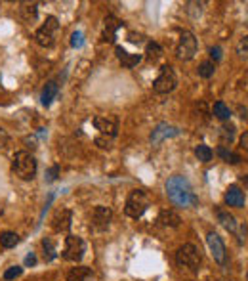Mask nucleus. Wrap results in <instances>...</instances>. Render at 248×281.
Here are the masks:
<instances>
[{
	"mask_svg": "<svg viewBox=\"0 0 248 281\" xmlns=\"http://www.w3.org/2000/svg\"><path fill=\"white\" fill-rule=\"evenodd\" d=\"M166 195L176 207H195L198 203V197L195 195L189 180L180 176V174L170 176L166 180Z\"/></svg>",
	"mask_w": 248,
	"mask_h": 281,
	"instance_id": "1",
	"label": "nucleus"
},
{
	"mask_svg": "<svg viewBox=\"0 0 248 281\" xmlns=\"http://www.w3.org/2000/svg\"><path fill=\"white\" fill-rule=\"evenodd\" d=\"M12 171L21 180H33L35 174H37V159L27 151H17L13 155Z\"/></svg>",
	"mask_w": 248,
	"mask_h": 281,
	"instance_id": "2",
	"label": "nucleus"
},
{
	"mask_svg": "<svg viewBox=\"0 0 248 281\" xmlns=\"http://www.w3.org/2000/svg\"><path fill=\"white\" fill-rule=\"evenodd\" d=\"M149 208V197L143 189H134L128 199H126V205H124V212L126 216L130 218H139L143 216V212Z\"/></svg>",
	"mask_w": 248,
	"mask_h": 281,
	"instance_id": "3",
	"label": "nucleus"
},
{
	"mask_svg": "<svg viewBox=\"0 0 248 281\" xmlns=\"http://www.w3.org/2000/svg\"><path fill=\"white\" fill-rule=\"evenodd\" d=\"M176 260H178V264H180L182 268H189V270H193V272H197L198 266H200V262H202V257H200V251H198L195 245L186 243L178 249Z\"/></svg>",
	"mask_w": 248,
	"mask_h": 281,
	"instance_id": "4",
	"label": "nucleus"
},
{
	"mask_svg": "<svg viewBox=\"0 0 248 281\" xmlns=\"http://www.w3.org/2000/svg\"><path fill=\"white\" fill-rule=\"evenodd\" d=\"M176 85H178V77L174 73V69L170 65H164L161 69V73H159V77L153 83V90L157 94H168V92H172L174 88H176Z\"/></svg>",
	"mask_w": 248,
	"mask_h": 281,
	"instance_id": "5",
	"label": "nucleus"
},
{
	"mask_svg": "<svg viewBox=\"0 0 248 281\" xmlns=\"http://www.w3.org/2000/svg\"><path fill=\"white\" fill-rule=\"evenodd\" d=\"M176 54H178L180 60H184V61H189L195 58V54H197V38H195L193 33L184 31V33L180 35V42H178Z\"/></svg>",
	"mask_w": 248,
	"mask_h": 281,
	"instance_id": "6",
	"label": "nucleus"
},
{
	"mask_svg": "<svg viewBox=\"0 0 248 281\" xmlns=\"http://www.w3.org/2000/svg\"><path fill=\"white\" fill-rule=\"evenodd\" d=\"M58 17H54V15H50L46 17V21L44 25L38 29L37 33H35V40H37V44L40 46H52L54 44V35H56V31H58Z\"/></svg>",
	"mask_w": 248,
	"mask_h": 281,
	"instance_id": "7",
	"label": "nucleus"
},
{
	"mask_svg": "<svg viewBox=\"0 0 248 281\" xmlns=\"http://www.w3.org/2000/svg\"><path fill=\"white\" fill-rule=\"evenodd\" d=\"M84 251H86V245L80 237L76 235H69L65 239V249H63V258L71 260V262H78L80 258L84 257Z\"/></svg>",
	"mask_w": 248,
	"mask_h": 281,
	"instance_id": "8",
	"label": "nucleus"
},
{
	"mask_svg": "<svg viewBox=\"0 0 248 281\" xmlns=\"http://www.w3.org/2000/svg\"><path fill=\"white\" fill-rule=\"evenodd\" d=\"M206 243H208V249H210L214 260L220 264V266H225L227 264V253H225V245H223L222 237L218 233L210 232L206 235Z\"/></svg>",
	"mask_w": 248,
	"mask_h": 281,
	"instance_id": "9",
	"label": "nucleus"
},
{
	"mask_svg": "<svg viewBox=\"0 0 248 281\" xmlns=\"http://www.w3.org/2000/svg\"><path fill=\"white\" fill-rule=\"evenodd\" d=\"M113 220V212L111 208L103 207V205H99L92 210V226L99 230V232H103V230H107L109 228V224Z\"/></svg>",
	"mask_w": 248,
	"mask_h": 281,
	"instance_id": "10",
	"label": "nucleus"
},
{
	"mask_svg": "<svg viewBox=\"0 0 248 281\" xmlns=\"http://www.w3.org/2000/svg\"><path fill=\"white\" fill-rule=\"evenodd\" d=\"M94 126H96L103 136H109V138H115V136H117V130H119L117 119H115V117H109V115L96 117V119H94Z\"/></svg>",
	"mask_w": 248,
	"mask_h": 281,
	"instance_id": "11",
	"label": "nucleus"
},
{
	"mask_svg": "<svg viewBox=\"0 0 248 281\" xmlns=\"http://www.w3.org/2000/svg\"><path fill=\"white\" fill-rule=\"evenodd\" d=\"M71 220H73V214H71L69 208L58 210V212L54 214V218H52V228H54V232H58V233L67 232V230L71 228Z\"/></svg>",
	"mask_w": 248,
	"mask_h": 281,
	"instance_id": "12",
	"label": "nucleus"
},
{
	"mask_svg": "<svg viewBox=\"0 0 248 281\" xmlns=\"http://www.w3.org/2000/svg\"><path fill=\"white\" fill-rule=\"evenodd\" d=\"M180 134V130L172 126V124H166V122H161L155 126V130L151 132V144H161L162 140L166 138H174V136Z\"/></svg>",
	"mask_w": 248,
	"mask_h": 281,
	"instance_id": "13",
	"label": "nucleus"
},
{
	"mask_svg": "<svg viewBox=\"0 0 248 281\" xmlns=\"http://www.w3.org/2000/svg\"><path fill=\"white\" fill-rule=\"evenodd\" d=\"M223 199H225V203L229 207H237V208L245 207V191L239 186H229Z\"/></svg>",
	"mask_w": 248,
	"mask_h": 281,
	"instance_id": "14",
	"label": "nucleus"
},
{
	"mask_svg": "<svg viewBox=\"0 0 248 281\" xmlns=\"http://www.w3.org/2000/svg\"><path fill=\"white\" fill-rule=\"evenodd\" d=\"M121 21L115 17V15H107L105 21H103V40L105 42H115L117 37V29H121Z\"/></svg>",
	"mask_w": 248,
	"mask_h": 281,
	"instance_id": "15",
	"label": "nucleus"
},
{
	"mask_svg": "<svg viewBox=\"0 0 248 281\" xmlns=\"http://www.w3.org/2000/svg\"><path fill=\"white\" fill-rule=\"evenodd\" d=\"M117 58H119V61L123 63L124 67L132 69V67H136L137 63L141 61V54H130V52H126L123 46H117Z\"/></svg>",
	"mask_w": 248,
	"mask_h": 281,
	"instance_id": "16",
	"label": "nucleus"
},
{
	"mask_svg": "<svg viewBox=\"0 0 248 281\" xmlns=\"http://www.w3.org/2000/svg\"><path fill=\"white\" fill-rule=\"evenodd\" d=\"M67 281H96V278H94L90 268L78 266V268H73L67 274Z\"/></svg>",
	"mask_w": 248,
	"mask_h": 281,
	"instance_id": "17",
	"label": "nucleus"
},
{
	"mask_svg": "<svg viewBox=\"0 0 248 281\" xmlns=\"http://www.w3.org/2000/svg\"><path fill=\"white\" fill-rule=\"evenodd\" d=\"M159 222H161L162 226H166V228H178L182 224V218L174 210L164 208V210H161V214H159Z\"/></svg>",
	"mask_w": 248,
	"mask_h": 281,
	"instance_id": "18",
	"label": "nucleus"
},
{
	"mask_svg": "<svg viewBox=\"0 0 248 281\" xmlns=\"http://www.w3.org/2000/svg\"><path fill=\"white\" fill-rule=\"evenodd\" d=\"M216 214H218V220H220V224H222L227 232H231V233L237 232V220H235V216H233V214H229L227 210H222V208H220Z\"/></svg>",
	"mask_w": 248,
	"mask_h": 281,
	"instance_id": "19",
	"label": "nucleus"
},
{
	"mask_svg": "<svg viewBox=\"0 0 248 281\" xmlns=\"http://www.w3.org/2000/svg\"><path fill=\"white\" fill-rule=\"evenodd\" d=\"M58 92H60V86H58V83H54V81H50L48 85L44 86V90H42V105H46L48 107L50 103L56 99V96H58Z\"/></svg>",
	"mask_w": 248,
	"mask_h": 281,
	"instance_id": "20",
	"label": "nucleus"
},
{
	"mask_svg": "<svg viewBox=\"0 0 248 281\" xmlns=\"http://www.w3.org/2000/svg\"><path fill=\"white\" fill-rule=\"evenodd\" d=\"M212 113H214V117H218L220 121H229V117H231V111H229V107H227L223 101H216L214 107H212Z\"/></svg>",
	"mask_w": 248,
	"mask_h": 281,
	"instance_id": "21",
	"label": "nucleus"
},
{
	"mask_svg": "<svg viewBox=\"0 0 248 281\" xmlns=\"http://www.w3.org/2000/svg\"><path fill=\"white\" fill-rule=\"evenodd\" d=\"M19 243V235L13 232H4L0 233V245L4 247V249H12L15 245Z\"/></svg>",
	"mask_w": 248,
	"mask_h": 281,
	"instance_id": "22",
	"label": "nucleus"
},
{
	"mask_svg": "<svg viewBox=\"0 0 248 281\" xmlns=\"http://www.w3.org/2000/svg\"><path fill=\"white\" fill-rule=\"evenodd\" d=\"M195 155H197V159L200 163H210L212 161V149L208 146H204V144H200V146L195 147Z\"/></svg>",
	"mask_w": 248,
	"mask_h": 281,
	"instance_id": "23",
	"label": "nucleus"
},
{
	"mask_svg": "<svg viewBox=\"0 0 248 281\" xmlns=\"http://www.w3.org/2000/svg\"><path fill=\"white\" fill-rule=\"evenodd\" d=\"M145 54H147V60L157 61L162 56V48L159 42H149L147 48H145Z\"/></svg>",
	"mask_w": 248,
	"mask_h": 281,
	"instance_id": "24",
	"label": "nucleus"
},
{
	"mask_svg": "<svg viewBox=\"0 0 248 281\" xmlns=\"http://www.w3.org/2000/svg\"><path fill=\"white\" fill-rule=\"evenodd\" d=\"M220 138H222L223 144H231L233 138H235V126L233 124H223L220 128Z\"/></svg>",
	"mask_w": 248,
	"mask_h": 281,
	"instance_id": "25",
	"label": "nucleus"
},
{
	"mask_svg": "<svg viewBox=\"0 0 248 281\" xmlns=\"http://www.w3.org/2000/svg\"><path fill=\"white\" fill-rule=\"evenodd\" d=\"M214 71H216V63L214 61H202L198 65V75L202 79H210L212 75H214Z\"/></svg>",
	"mask_w": 248,
	"mask_h": 281,
	"instance_id": "26",
	"label": "nucleus"
},
{
	"mask_svg": "<svg viewBox=\"0 0 248 281\" xmlns=\"http://www.w3.org/2000/svg\"><path fill=\"white\" fill-rule=\"evenodd\" d=\"M218 155L222 157L223 161H227V163H231V165H237L239 161H241V157L237 155V153H233V151H229L225 146H220V149H218Z\"/></svg>",
	"mask_w": 248,
	"mask_h": 281,
	"instance_id": "27",
	"label": "nucleus"
},
{
	"mask_svg": "<svg viewBox=\"0 0 248 281\" xmlns=\"http://www.w3.org/2000/svg\"><path fill=\"white\" fill-rule=\"evenodd\" d=\"M42 249H44V260L50 262V260H54L56 258V249H54V243H52V239H44L42 241Z\"/></svg>",
	"mask_w": 248,
	"mask_h": 281,
	"instance_id": "28",
	"label": "nucleus"
},
{
	"mask_svg": "<svg viewBox=\"0 0 248 281\" xmlns=\"http://www.w3.org/2000/svg\"><path fill=\"white\" fill-rule=\"evenodd\" d=\"M237 54H239L241 58L248 60V35L245 38H241V42L237 44Z\"/></svg>",
	"mask_w": 248,
	"mask_h": 281,
	"instance_id": "29",
	"label": "nucleus"
},
{
	"mask_svg": "<svg viewBox=\"0 0 248 281\" xmlns=\"http://www.w3.org/2000/svg\"><path fill=\"white\" fill-rule=\"evenodd\" d=\"M21 274H23V270L19 268V266H12V268H8L6 272H4V280L12 281V280H15V278H19Z\"/></svg>",
	"mask_w": 248,
	"mask_h": 281,
	"instance_id": "30",
	"label": "nucleus"
},
{
	"mask_svg": "<svg viewBox=\"0 0 248 281\" xmlns=\"http://www.w3.org/2000/svg\"><path fill=\"white\" fill-rule=\"evenodd\" d=\"M96 144H98L101 149H109L113 144V138H109V136H98V138H96Z\"/></svg>",
	"mask_w": 248,
	"mask_h": 281,
	"instance_id": "31",
	"label": "nucleus"
},
{
	"mask_svg": "<svg viewBox=\"0 0 248 281\" xmlns=\"http://www.w3.org/2000/svg\"><path fill=\"white\" fill-rule=\"evenodd\" d=\"M71 46H82V33L80 31H76V33H73V37H71Z\"/></svg>",
	"mask_w": 248,
	"mask_h": 281,
	"instance_id": "32",
	"label": "nucleus"
},
{
	"mask_svg": "<svg viewBox=\"0 0 248 281\" xmlns=\"http://www.w3.org/2000/svg\"><path fill=\"white\" fill-rule=\"evenodd\" d=\"M58 174H60V167H52V169L46 172V180H48V182H54V180L58 178Z\"/></svg>",
	"mask_w": 248,
	"mask_h": 281,
	"instance_id": "33",
	"label": "nucleus"
},
{
	"mask_svg": "<svg viewBox=\"0 0 248 281\" xmlns=\"http://www.w3.org/2000/svg\"><path fill=\"white\" fill-rule=\"evenodd\" d=\"M210 56L214 58V60H222V48H220V46H212Z\"/></svg>",
	"mask_w": 248,
	"mask_h": 281,
	"instance_id": "34",
	"label": "nucleus"
},
{
	"mask_svg": "<svg viewBox=\"0 0 248 281\" xmlns=\"http://www.w3.org/2000/svg\"><path fill=\"white\" fill-rule=\"evenodd\" d=\"M25 264H27V266H35V264H37V257H35L33 253H31V255H27V258H25Z\"/></svg>",
	"mask_w": 248,
	"mask_h": 281,
	"instance_id": "35",
	"label": "nucleus"
},
{
	"mask_svg": "<svg viewBox=\"0 0 248 281\" xmlns=\"http://www.w3.org/2000/svg\"><path fill=\"white\" fill-rule=\"evenodd\" d=\"M241 146L245 147V149H248V132H245V134L241 136Z\"/></svg>",
	"mask_w": 248,
	"mask_h": 281,
	"instance_id": "36",
	"label": "nucleus"
},
{
	"mask_svg": "<svg viewBox=\"0 0 248 281\" xmlns=\"http://www.w3.org/2000/svg\"><path fill=\"white\" fill-rule=\"evenodd\" d=\"M6 144V134H4V130H0V147H4Z\"/></svg>",
	"mask_w": 248,
	"mask_h": 281,
	"instance_id": "37",
	"label": "nucleus"
},
{
	"mask_svg": "<svg viewBox=\"0 0 248 281\" xmlns=\"http://www.w3.org/2000/svg\"><path fill=\"white\" fill-rule=\"evenodd\" d=\"M247 280H248V274H247Z\"/></svg>",
	"mask_w": 248,
	"mask_h": 281,
	"instance_id": "38",
	"label": "nucleus"
}]
</instances>
